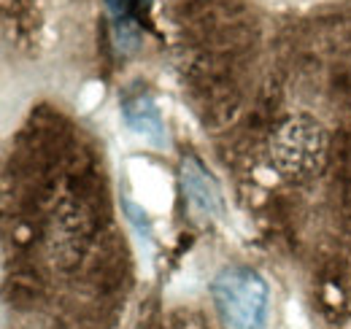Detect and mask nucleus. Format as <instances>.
Listing matches in <instances>:
<instances>
[{"mask_svg": "<svg viewBox=\"0 0 351 329\" xmlns=\"http://www.w3.org/2000/svg\"><path fill=\"white\" fill-rule=\"evenodd\" d=\"M211 300L224 329H265L267 324L270 289L252 267H221L211 281Z\"/></svg>", "mask_w": 351, "mask_h": 329, "instance_id": "obj_1", "label": "nucleus"}, {"mask_svg": "<svg viewBox=\"0 0 351 329\" xmlns=\"http://www.w3.org/2000/svg\"><path fill=\"white\" fill-rule=\"evenodd\" d=\"M181 189L189 208L197 216L206 219H221L224 216V200H221L219 184L206 170V164L197 157H184L181 162Z\"/></svg>", "mask_w": 351, "mask_h": 329, "instance_id": "obj_2", "label": "nucleus"}, {"mask_svg": "<svg viewBox=\"0 0 351 329\" xmlns=\"http://www.w3.org/2000/svg\"><path fill=\"white\" fill-rule=\"evenodd\" d=\"M122 117H125V122L130 124L132 132L143 135L154 146L165 143V124H162V117H160V108H157L154 97L146 89H128L125 92Z\"/></svg>", "mask_w": 351, "mask_h": 329, "instance_id": "obj_3", "label": "nucleus"}, {"mask_svg": "<svg viewBox=\"0 0 351 329\" xmlns=\"http://www.w3.org/2000/svg\"><path fill=\"white\" fill-rule=\"evenodd\" d=\"M111 16H114V33L122 49H135L141 36V14L149 5V0H106Z\"/></svg>", "mask_w": 351, "mask_h": 329, "instance_id": "obj_4", "label": "nucleus"}]
</instances>
